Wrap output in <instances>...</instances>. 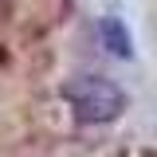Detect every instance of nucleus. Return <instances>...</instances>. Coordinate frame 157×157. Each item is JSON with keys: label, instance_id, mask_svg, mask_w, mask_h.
Segmentation results:
<instances>
[{"label": "nucleus", "instance_id": "2", "mask_svg": "<svg viewBox=\"0 0 157 157\" xmlns=\"http://www.w3.org/2000/svg\"><path fill=\"white\" fill-rule=\"evenodd\" d=\"M98 36H102V43H106L114 55H122V59L134 51V47H130V32H126V24L118 16H102L98 20Z\"/></svg>", "mask_w": 157, "mask_h": 157}, {"label": "nucleus", "instance_id": "1", "mask_svg": "<svg viewBox=\"0 0 157 157\" xmlns=\"http://www.w3.org/2000/svg\"><path fill=\"white\" fill-rule=\"evenodd\" d=\"M63 98L71 102V110L82 126H102V122H114L122 110H126V94L118 90L110 78L98 75H82L75 82L63 86Z\"/></svg>", "mask_w": 157, "mask_h": 157}]
</instances>
